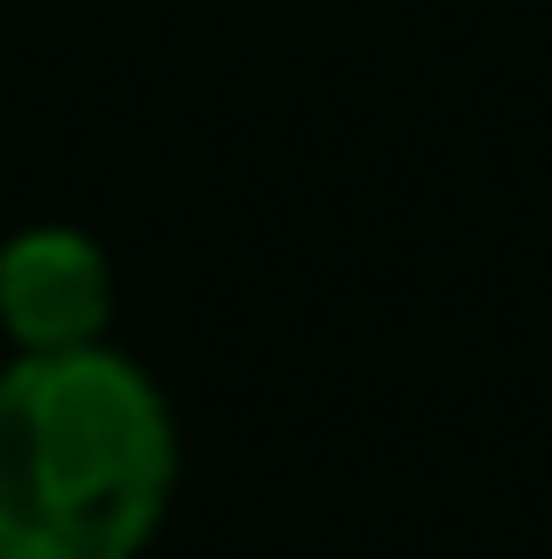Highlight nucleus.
<instances>
[{"label": "nucleus", "mask_w": 552, "mask_h": 559, "mask_svg": "<svg viewBox=\"0 0 552 559\" xmlns=\"http://www.w3.org/2000/svg\"><path fill=\"white\" fill-rule=\"evenodd\" d=\"M178 481L156 382L113 347L0 376V559H135Z\"/></svg>", "instance_id": "f257e3e1"}, {"label": "nucleus", "mask_w": 552, "mask_h": 559, "mask_svg": "<svg viewBox=\"0 0 552 559\" xmlns=\"http://www.w3.org/2000/svg\"><path fill=\"white\" fill-rule=\"evenodd\" d=\"M0 326L22 355H85L113 326V270L79 227H28L0 248Z\"/></svg>", "instance_id": "f03ea898"}]
</instances>
